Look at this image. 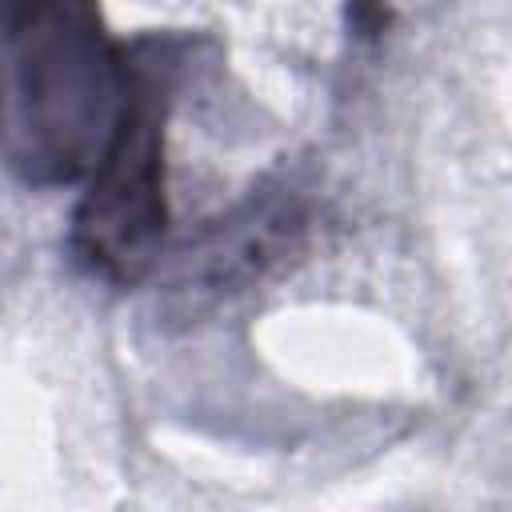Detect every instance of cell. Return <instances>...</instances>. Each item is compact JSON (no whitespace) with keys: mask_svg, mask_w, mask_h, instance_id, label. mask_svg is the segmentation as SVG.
I'll list each match as a JSON object with an SVG mask.
<instances>
[{"mask_svg":"<svg viewBox=\"0 0 512 512\" xmlns=\"http://www.w3.org/2000/svg\"><path fill=\"white\" fill-rule=\"evenodd\" d=\"M136 56L88 4H28L0 24V164L32 188L96 172L128 112Z\"/></svg>","mask_w":512,"mask_h":512,"instance_id":"6da1fadb","label":"cell"},{"mask_svg":"<svg viewBox=\"0 0 512 512\" xmlns=\"http://www.w3.org/2000/svg\"><path fill=\"white\" fill-rule=\"evenodd\" d=\"M132 56L136 84L128 112L72 212V252L108 284H136L148 276L168 236L164 132L176 68L156 44Z\"/></svg>","mask_w":512,"mask_h":512,"instance_id":"7a4b0ae2","label":"cell"},{"mask_svg":"<svg viewBox=\"0 0 512 512\" xmlns=\"http://www.w3.org/2000/svg\"><path fill=\"white\" fill-rule=\"evenodd\" d=\"M308 216L292 196H252L232 216L208 224L196 244L180 252L172 288L188 300H216L248 288L280 268L304 240Z\"/></svg>","mask_w":512,"mask_h":512,"instance_id":"3957f363","label":"cell"}]
</instances>
